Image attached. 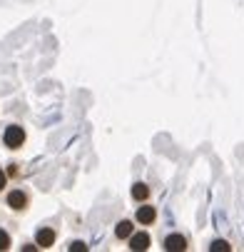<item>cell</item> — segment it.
<instances>
[{
    "label": "cell",
    "instance_id": "cell-4",
    "mask_svg": "<svg viewBox=\"0 0 244 252\" xmlns=\"http://www.w3.org/2000/svg\"><path fill=\"white\" fill-rule=\"evenodd\" d=\"M155 218H157V212H155V207H150V205H142V207L137 210V222H139V225H152Z\"/></svg>",
    "mask_w": 244,
    "mask_h": 252
},
{
    "label": "cell",
    "instance_id": "cell-11",
    "mask_svg": "<svg viewBox=\"0 0 244 252\" xmlns=\"http://www.w3.org/2000/svg\"><path fill=\"white\" fill-rule=\"evenodd\" d=\"M70 252H87V245L85 242H73L70 245Z\"/></svg>",
    "mask_w": 244,
    "mask_h": 252
},
{
    "label": "cell",
    "instance_id": "cell-3",
    "mask_svg": "<svg viewBox=\"0 0 244 252\" xmlns=\"http://www.w3.org/2000/svg\"><path fill=\"white\" fill-rule=\"evenodd\" d=\"M130 247H132L135 252H145V250L150 247V235H147V232L132 235V237H130Z\"/></svg>",
    "mask_w": 244,
    "mask_h": 252
},
{
    "label": "cell",
    "instance_id": "cell-8",
    "mask_svg": "<svg viewBox=\"0 0 244 252\" xmlns=\"http://www.w3.org/2000/svg\"><path fill=\"white\" fill-rule=\"evenodd\" d=\"M115 235L122 240V237H132V222L130 220H122V222H117V227H115Z\"/></svg>",
    "mask_w": 244,
    "mask_h": 252
},
{
    "label": "cell",
    "instance_id": "cell-1",
    "mask_svg": "<svg viewBox=\"0 0 244 252\" xmlns=\"http://www.w3.org/2000/svg\"><path fill=\"white\" fill-rule=\"evenodd\" d=\"M5 145L10 148V150H18L23 142H25V132H23V127L20 125H10V127H5Z\"/></svg>",
    "mask_w": 244,
    "mask_h": 252
},
{
    "label": "cell",
    "instance_id": "cell-5",
    "mask_svg": "<svg viewBox=\"0 0 244 252\" xmlns=\"http://www.w3.org/2000/svg\"><path fill=\"white\" fill-rule=\"evenodd\" d=\"M35 240H38V245L45 250V247H53L55 245V232L50 230V227H40L38 230V235H35Z\"/></svg>",
    "mask_w": 244,
    "mask_h": 252
},
{
    "label": "cell",
    "instance_id": "cell-10",
    "mask_svg": "<svg viewBox=\"0 0 244 252\" xmlns=\"http://www.w3.org/2000/svg\"><path fill=\"white\" fill-rule=\"evenodd\" d=\"M8 247H10V237H8V232L0 230V250H8Z\"/></svg>",
    "mask_w": 244,
    "mask_h": 252
},
{
    "label": "cell",
    "instance_id": "cell-9",
    "mask_svg": "<svg viewBox=\"0 0 244 252\" xmlns=\"http://www.w3.org/2000/svg\"><path fill=\"white\" fill-rule=\"evenodd\" d=\"M209 250H212V252H229L232 247H229L224 240H215L212 245H209Z\"/></svg>",
    "mask_w": 244,
    "mask_h": 252
},
{
    "label": "cell",
    "instance_id": "cell-6",
    "mask_svg": "<svg viewBox=\"0 0 244 252\" xmlns=\"http://www.w3.org/2000/svg\"><path fill=\"white\" fill-rule=\"evenodd\" d=\"M8 205H10L13 210H25V205H27L25 192H23V190H13V192L8 195Z\"/></svg>",
    "mask_w": 244,
    "mask_h": 252
},
{
    "label": "cell",
    "instance_id": "cell-7",
    "mask_svg": "<svg viewBox=\"0 0 244 252\" xmlns=\"http://www.w3.org/2000/svg\"><path fill=\"white\" fill-rule=\"evenodd\" d=\"M132 197H135V200H139V202L147 200V197H150V188H147L145 183H137V185H132Z\"/></svg>",
    "mask_w": 244,
    "mask_h": 252
},
{
    "label": "cell",
    "instance_id": "cell-2",
    "mask_svg": "<svg viewBox=\"0 0 244 252\" xmlns=\"http://www.w3.org/2000/svg\"><path fill=\"white\" fill-rule=\"evenodd\" d=\"M164 250H167V252H185V250H187V240H185L182 235H169V237L164 240Z\"/></svg>",
    "mask_w": 244,
    "mask_h": 252
},
{
    "label": "cell",
    "instance_id": "cell-12",
    "mask_svg": "<svg viewBox=\"0 0 244 252\" xmlns=\"http://www.w3.org/2000/svg\"><path fill=\"white\" fill-rule=\"evenodd\" d=\"M3 188H5V172L0 170V190H3Z\"/></svg>",
    "mask_w": 244,
    "mask_h": 252
}]
</instances>
